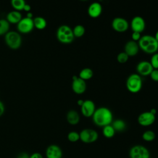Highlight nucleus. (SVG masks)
Segmentation results:
<instances>
[{
    "instance_id": "nucleus-28",
    "label": "nucleus",
    "mask_w": 158,
    "mask_h": 158,
    "mask_svg": "<svg viewBox=\"0 0 158 158\" xmlns=\"http://www.w3.org/2000/svg\"><path fill=\"white\" fill-rule=\"evenodd\" d=\"M67 139L70 142H77L80 139V133L75 131H70L67 135Z\"/></svg>"
},
{
    "instance_id": "nucleus-36",
    "label": "nucleus",
    "mask_w": 158,
    "mask_h": 158,
    "mask_svg": "<svg viewBox=\"0 0 158 158\" xmlns=\"http://www.w3.org/2000/svg\"><path fill=\"white\" fill-rule=\"evenodd\" d=\"M23 10H24L25 11L27 12H30V10H31V6H30V5L26 3L25 5V6H24V7H23Z\"/></svg>"
},
{
    "instance_id": "nucleus-20",
    "label": "nucleus",
    "mask_w": 158,
    "mask_h": 158,
    "mask_svg": "<svg viewBox=\"0 0 158 158\" xmlns=\"http://www.w3.org/2000/svg\"><path fill=\"white\" fill-rule=\"evenodd\" d=\"M33 20V23H34V27L38 30H43L46 28L47 25V22L46 19L42 17H36Z\"/></svg>"
},
{
    "instance_id": "nucleus-11",
    "label": "nucleus",
    "mask_w": 158,
    "mask_h": 158,
    "mask_svg": "<svg viewBox=\"0 0 158 158\" xmlns=\"http://www.w3.org/2000/svg\"><path fill=\"white\" fill-rule=\"evenodd\" d=\"M156 120V115L150 111H145L141 112L138 117V122L139 125L147 127L152 125Z\"/></svg>"
},
{
    "instance_id": "nucleus-35",
    "label": "nucleus",
    "mask_w": 158,
    "mask_h": 158,
    "mask_svg": "<svg viewBox=\"0 0 158 158\" xmlns=\"http://www.w3.org/2000/svg\"><path fill=\"white\" fill-rule=\"evenodd\" d=\"M30 158H43V156L40 153L35 152L30 156Z\"/></svg>"
},
{
    "instance_id": "nucleus-27",
    "label": "nucleus",
    "mask_w": 158,
    "mask_h": 158,
    "mask_svg": "<svg viewBox=\"0 0 158 158\" xmlns=\"http://www.w3.org/2000/svg\"><path fill=\"white\" fill-rule=\"evenodd\" d=\"M143 139L148 142H150L153 141L156 138V134L155 133L150 130L145 131L143 135H142Z\"/></svg>"
},
{
    "instance_id": "nucleus-6",
    "label": "nucleus",
    "mask_w": 158,
    "mask_h": 158,
    "mask_svg": "<svg viewBox=\"0 0 158 158\" xmlns=\"http://www.w3.org/2000/svg\"><path fill=\"white\" fill-rule=\"evenodd\" d=\"M80 139L85 143H92L98 138V132L91 128H84L80 133Z\"/></svg>"
},
{
    "instance_id": "nucleus-33",
    "label": "nucleus",
    "mask_w": 158,
    "mask_h": 158,
    "mask_svg": "<svg viewBox=\"0 0 158 158\" xmlns=\"http://www.w3.org/2000/svg\"><path fill=\"white\" fill-rule=\"evenodd\" d=\"M17 158H30V156L25 152H22L17 156Z\"/></svg>"
},
{
    "instance_id": "nucleus-1",
    "label": "nucleus",
    "mask_w": 158,
    "mask_h": 158,
    "mask_svg": "<svg viewBox=\"0 0 158 158\" xmlns=\"http://www.w3.org/2000/svg\"><path fill=\"white\" fill-rule=\"evenodd\" d=\"M92 117L95 125L103 127L111 124L113 120V114L108 107H99L96 109Z\"/></svg>"
},
{
    "instance_id": "nucleus-32",
    "label": "nucleus",
    "mask_w": 158,
    "mask_h": 158,
    "mask_svg": "<svg viewBox=\"0 0 158 158\" xmlns=\"http://www.w3.org/2000/svg\"><path fill=\"white\" fill-rule=\"evenodd\" d=\"M141 35V33L139 32H137V31H133L132 34H131V39L132 40L135 41H138L140 39Z\"/></svg>"
},
{
    "instance_id": "nucleus-29",
    "label": "nucleus",
    "mask_w": 158,
    "mask_h": 158,
    "mask_svg": "<svg viewBox=\"0 0 158 158\" xmlns=\"http://www.w3.org/2000/svg\"><path fill=\"white\" fill-rule=\"evenodd\" d=\"M129 56L124 51L119 52L117 56V60L120 63H125L128 60Z\"/></svg>"
},
{
    "instance_id": "nucleus-25",
    "label": "nucleus",
    "mask_w": 158,
    "mask_h": 158,
    "mask_svg": "<svg viewBox=\"0 0 158 158\" xmlns=\"http://www.w3.org/2000/svg\"><path fill=\"white\" fill-rule=\"evenodd\" d=\"M72 30L74 36L78 38L82 36L85 33V28L83 25L81 24L76 25Z\"/></svg>"
},
{
    "instance_id": "nucleus-23",
    "label": "nucleus",
    "mask_w": 158,
    "mask_h": 158,
    "mask_svg": "<svg viewBox=\"0 0 158 158\" xmlns=\"http://www.w3.org/2000/svg\"><path fill=\"white\" fill-rule=\"evenodd\" d=\"M115 133V130L113 128L111 124L107 125L106 126L103 127L102 128V134L103 135L107 138H112Z\"/></svg>"
},
{
    "instance_id": "nucleus-21",
    "label": "nucleus",
    "mask_w": 158,
    "mask_h": 158,
    "mask_svg": "<svg viewBox=\"0 0 158 158\" xmlns=\"http://www.w3.org/2000/svg\"><path fill=\"white\" fill-rule=\"evenodd\" d=\"M93 75V71L91 68L85 67L82 69L79 72V77L84 80L90 79Z\"/></svg>"
},
{
    "instance_id": "nucleus-40",
    "label": "nucleus",
    "mask_w": 158,
    "mask_h": 158,
    "mask_svg": "<svg viewBox=\"0 0 158 158\" xmlns=\"http://www.w3.org/2000/svg\"><path fill=\"white\" fill-rule=\"evenodd\" d=\"M155 37V38L157 40V41H158V30L156 31V32L155 33V35L154 36Z\"/></svg>"
},
{
    "instance_id": "nucleus-2",
    "label": "nucleus",
    "mask_w": 158,
    "mask_h": 158,
    "mask_svg": "<svg viewBox=\"0 0 158 158\" xmlns=\"http://www.w3.org/2000/svg\"><path fill=\"white\" fill-rule=\"evenodd\" d=\"M139 48L146 53L154 54L158 50V41L151 35H144L141 36L138 41Z\"/></svg>"
},
{
    "instance_id": "nucleus-18",
    "label": "nucleus",
    "mask_w": 158,
    "mask_h": 158,
    "mask_svg": "<svg viewBox=\"0 0 158 158\" xmlns=\"http://www.w3.org/2000/svg\"><path fill=\"white\" fill-rule=\"evenodd\" d=\"M66 118L68 123L70 125H77L80 121V115L77 110L71 109L67 112Z\"/></svg>"
},
{
    "instance_id": "nucleus-15",
    "label": "nucleus",
    "mask_w": 158,
    "mask_h": 158,
    "mask_svg": "<svg viewBox=\"0 0 158 158\" xmlns=\"http://www.w3.org/2000/svg\"><path fill=\"white\" fill-rule=\"evenodd\" d=\"M46 158H62V151L58 145L51 144L46 150Z\"/></svg>"
},
{
    "instance_id": "nucleus-30",
    "label": "nucleus",
    "mask_w": 158,
    "mask_h": 158,
    "mask_svg": "<svg viewBox=\"0 0 158 158\" xmlns=\"http://www.w3.org/2000/svg\"><path fill=\"white\" fill-rule=\"evenodd\" d=\"M149 62L154 69H158V52L152 54Z\"/></svg>"
},
{
    "instance_id": "nucleus-37",
    "label": "nucleus",
    "mask_w": 158,
    "mask_h": 158,
    "mask_svg": "<svg viewBox=\"0 0 158 158\" xmlns=\"http://www.w3.org/2000/svg\"><path fill=\"white\" fill-rule=\"evenodd\" d=\"M32 17H33V14H32L31 12H27V17L30 18V19H32Z\"/></svg>"
},
{
    "instance_id": "nucleus-14",
    "label": "nucleus",
    "mask_w": 158,
    "mask_h": 158,
    "mask_svg": "<svg viewBox=\"0 0 158 158\" xmlns=\"http://www.w3.org/2000/svg\"><path fill=\"white\" fill-rule=\"evenodd\" d=\"M96 110V106L94 102L91 99L84 100L83 104L81 106V114L86 117H91Z\"/></svg>"
},
{
    "instance_id": "nucleus-16",
    "label": "nucleus",
    "mask_w": 158,
    "mask_h": 158,
    "mask_svg": "<svg viewBox=\"0 0 158 158\" xmlns=\"http://www.w3.org/2000/svg\"><path fill=\"white\" fill-rule=\"evenodd\" d=\"M139 49L138 42L132 40L128 41L124 46V52H126L129 57L136 56L139 51Z\"/></svg>"
},
{
    "instance_id": "nucleus-24",
    "label": "nucleus",
    "mask_w": 158,
    "mask_h": 158,
    "mask_svg": "<svg viewBox=\"0 0 158 158\" xmlns=\"http://www.w3.org/2000/svg\"><path fill=\"white\" fill-rule=\"evenodd\" d=\"M10 25L6 19H0V36L6 35L9 30Z\"/></svg>"
},
{
    "instance_id": "nucleus-39",
    "label": "nucleus",
    "mask_w": 158,
    "mask_h": 158,
    "mask_svg": "<svg viewBox=\"0 0 158 158\" xmlns=\"http://www.w3.org/2000/svg\"><path fill=\"white\" fill-rule=\"evenodd\" d=\"M151 113H152L153 114H154V115H156V109H154V108H152V109H151L150 110H149Z\"/></svg>"
},
{
    "instance_id": "nucleus-3",
    "label": "nucleus",
    "mask_w": 158,
    "mask_h": 158,
    "mask_svg": "<svg viewBox=\"0 0 158 158\" xmlns=\"http://www.w3.org/2000/svg\"><path fill=\"white\" fill-rule=\"evenodd\" d=\"M56 37L60 43L68 44L73 41L75 36L71 27L68 25L63 24L58 27L56 31Z\"/></svg>"
},
{
    "instance_id": "nucleus-13",
    "label": "nucleus",
    "mask_w": 158,
    "mask_h": 158,
    "mask_svg": "<svg viewBox=\"0 0 158 158\" xmlns=\"http://www.w3.org/2000/svg\"><path fill=\"white\" fill-rule=\"evenodd\" d=\"M136 71L139 75L147 76L149 75L154 68L149 61L141 60L139 62L136 67Z\"/></svg>"
},
{
    "instance_id": "nucleus-31",
    "label": "nucleus",
    "mask_w": 158,
    "mask_h": 158,
    "mask_svg": "<svg viewBox=\"0 0 158 158\" xmlns=\"http://www.w3.org/2000/svg\"><path fill=\"white\" fill-rule=\"evenodd\" d=\"M149 75L152 80L155 81H158V69H154Z\"/></svg>"
},
{
    "instance_id": "nucleus-38",
    "label": "nucleus",
    "mask_w": 158,
    "mask_h": 158,
    "mask_svg": "<svg viewBox=\"0 0 158 158\" xmlns=\"http://www.w3.org/2000/svg\"><path fill=\"white\" fill-rule=\"evenodd\" d=\"M83 102H84V100H83V99H78V100L77 101V104H78L79 106H81V105L83 104Z\"/></svg>"
},
{
    "instance_id": "nucleus-34",
    "label": "nucleus",
    "mask_w": 158,
    "mask_h": 158,
    "mask_svg": "<svg viewBox=\"0 0 158 158\" xmlns=\"http://www.w3.org/2000/svg\"><path fill=\"white\" fill-rule=\"evenodd\" d=\"M4 111H5L4 104L1 101H0V117L4 114Z\"/></svg>"
},
{
    "instance_id": "nucleus-26",
    "label": "nucleus",
    "mask_w": 158,
    "mask_h": 158,
    "mask_svg": "<svg viewBox=\"0 0 158 158\" xmlns=\"http://www.w3.org/2000/svg\"><path fill=\"white\" fill-rule=\"evenodd\" d=\"M10 3L12 7L17 11L23 10V7L26 4L23 0H12Z\"/></svg>"
},
{
    "instance_id": "nucleus-9",
    "label": "nucleus",
    "mask_w": 158,
    "mask_h": 158,
    "mask_svg": "<svg viewBox=\"0 0 158 158\" xmlns=\"http://www.w3.org/2000/svg\"><path fill=\"white\" fill-rule=\"evenodd\" d=\"M112 28L118 32H124L129 27V23L127 19L121 17H116L113 19L111 22Z\"/></svg>"
},
{
    "instance_id": "nucleus-22",
    "label": "nucleus",
    "mask_w": 158,
    "mask_h": 158,
    "mask_svg": "<svg viewBox=\"0 0 158 158\" xmlns=\"http://www.w3.org/2000/svg\"><path fill=\"white\" fill-rule=\"evenodd\" d=\"M111 125L115 130V131H123L126 128V123L122 119H116L112 122Z\"/></svg>"
},
{
    "instance_id": "nucleus-10",
    "label": "nucleus",
    "mask_w": 158,
    "mask_h": 158,
    "mask_svg": "<svg viewBox=\"0 0 158 158\" xmlns=\"http://www.w3.org/2000/svg\"><path fill=\"white\" fill-rule=\"evenodd\" d=\"M72 89L77 94H82L86 89V81L77 75L72 77Z\"/></svg>"
},
{
    "instance_id": "nucleus-8",
    "label": "nucleus",
    "mask_w": 158,
    "mask_h": 158,
    "mask_svg": "<svg viewBox=\"0 0 158 158\" xmlns=\"http://www.w3.org/2000/svg\"><path fill=\"white\" fill-rule=\"evenodd\" d=\"M34 28L33 19L28 17L22 18L17 24V29L18 31L22 33H28L31 32Z\"/></svg>"
},
{
    "instance_id": "nucleus-19",
    "label": "nucleus",
    "mask_w": 158,
    "mask_h": 158,
    "mask_svg": "<svg viewBox=\"0 0 158 158\" xmlns=\"http://www.w3.org/2000/svg\"><path fill=\"white\" fill-rule=\"evenodd\" d=\"M22 19V16L20 11L12 10L9 12L6 15V20L10 23H18Z\"/></svg>"
},
{
    "instance_id": "nucleus-7",
    "label": "nucleus",
    "mask_w": 158,
    "mask_h": 158,
    "mask_svg": "<svg viewBox=\"0 0 158 158\" xmlns=\"http://www.w3.org/2000/svg\"><path fill=\"white\" fill-rule=\"evenodd\" d=\"M130 158H149V150L142 145H135L131 148L129 151Z\"/></svg>"
},
{
    "instance_id": "nucleus-5",
    "label": "nucleus",
    "mask_w": 158,
    "mask_h": 158,
    "mask_svg": "<svg viewBox=\"0 0 158 158\" xmlns=\"http://www.w3.org/2000/svg\"><path fill=\"white\" fill-rule=\"evenodd\" d=\"M5 43L12 49H17L22 44V37L15 31H9L4 36Z\"/></svg>"
},
{
    "instance_id": "nucleus-17",
    "label": "nucleus",
    "mask_w": 158,
    "mask_h": 158,
    "mask_svg": "<svg viewBox=\"0 0 158 158\" xmlns=\"http://www.w3.org/2000/svg\"><path fill=\"white\" fill-rule=\"evenodd\" d=\"M102 10V7L101 3L98 1H94L89 5L88 8V14L90 17L96 18L101 14Z\"/></svg>"
},
{
    "instance_id": "nucleus-12",
    "label": "nucleus",
    "mask_w": 158,
    "mask_h": 158,
    "mask_svg": "<svg viewBox=\"0 0 158 158\" xmlns=\"http://www.w3.org/2000/svg\"><path fill=\"white\" fill-rule=\"evenodd\" d=\"M130 26L133 31L141 33L145 29L146 22L141 16L135 15L131 20Z\"/></svg>"
},
{
    "instance_id": "nucleus-4",
    "label": "nucleus",
    "mask_w": 158,
    "mask_h": 158,
    "mask_svg": "<svg viewBox=\"0 0 158 158\" xmlns=\"http://www.w3.org/2000/svg\"><path fill=\"white\" fill-rule=\"evenodd\" d=\"M143 81L138 73H133L130 74L126 80V86L129 91L131 93H138L142 88Z\"/></svg>"
}]
</instances>
